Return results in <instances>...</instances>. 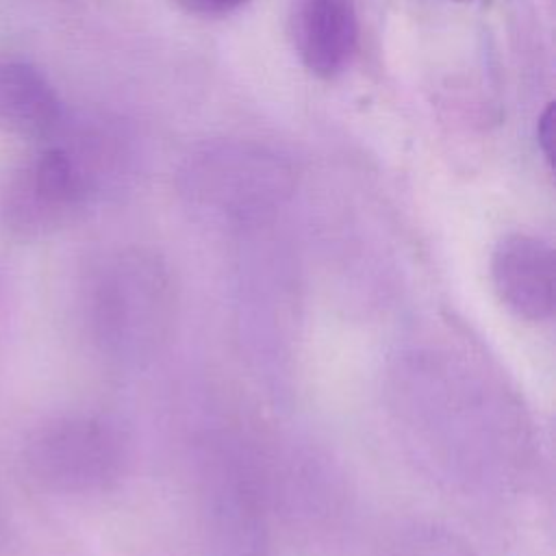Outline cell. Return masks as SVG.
<instances>
[{"label": "cell", "instance_id": "6da1fadb", "mask_svg": "<svg viewBox=\"0 0 556 556\" xmlns=\"http://www.w3.org/2000/svg\"><path fill=\"white\" fill-rule=\"evenodd\" d=\"M389 421L417 467L460 495H504L528 471L532 434L517 402L465 354L400 348L382 374Z\"/></svg>", "mask_w": 556, "mask_h": 556}, {"label": "cell", "instance_id": "7a4b0ae2", "mask_svg": "<svg viewBox=\"0 0 556 556\" xmlns=\"http://www.w3.org/2000/svg\"><path fill=\"white\" fill-rule=\"evenodd\" d=\"M80 321L109 365L141 369L167 345L178 308L167 261L146 248H119L91 263L80 282Z\"/></svg>", "mask_w": 556, "mask_h": 556}, {"label": "cell", "instance_id": "3957f363", "mask_svg": "<svg viewBox=\"0 0 556 556\" xmlns=\"http://www.w3.org/2000/svg\"><path fill=\"white\" fill-rule=\"evenodd\" d=\"M198 493L206 556H269V478L241 432L211 428L202 434Z\"/></svg>", "mask_w": 556, "mask_h": 556}, {"label": "cell", "instance_id": "277c9868", "mask_svg": "<svg viewBox=\"0 0 556 556\" xmlns=\"http://www.w3.org/2000/svg\"><path fill=\"white\" fill-rule=\"evenodd\" d=\"M241 350L274 400L293 391L302 326V278L287 256L271 250L243 258L235 280Z\"/></svg>", "mask_w": 556, "mask_h": 556}, {"label": "cell", "instance_id": "5b68a950", "mask_svg": "<svg viewBox=\"0 0 556 556\" xmlns=\"http://www.w3.org/2000/svg\"><path fill=\"white\" fill-rule=\"evenodd\" d=\"M132 445L126 428L100 413H65L30 430L22 450L26 473L56 495H96L128 471Z\"/></svg>", "mask_w": 556, "mask_h": 556}, {"label": "cell", "instance_id": "8992f818", "mask_svg": "<svg viewBox=\"0 0 556 556\" xmlns=\"http://www.w3.org/2000/svg\"><path fill=\"white\" fill-rule=\"evenodd\" d=\"M93 191L91 169L72 150L46 146L9 172L0 191V222L15 239H41L70 224Z\"/></svg>", "mask_w": 556, "mask_h": 556}, {"label": "cell", "instance_id": "52a82bcc", "mask_svg": "<svg viewBox=\"0 0 556 556\" xmlns=\"http://www.w3.org/2000/svg\"><path fill=\"white\" fill-rule=\"evenodd\" d=\"M491 282L515 317L530 324L549 321L556 308L554 248L536 235H504L491 252Z\"/></svg>", "mask_w": 556, "mask_h": 556}, {"label": "cell", "instance_id": "ba28073f", "mask_svg": "<svg viewBox=\"0 0 556 556\" xmlns=\"http://www.w3.org/2000/svg\"><path fill=\"white\" fill-rule=\"evenodd\" d=\"M287 195V180L278 169L241 163H217L189 180V200L213 222L226 226H256L267 219Z\"/></svg>", "mask_w": 556, "mask_h": 556}, {"label": "cell", "instance_id": "9c48e42d", "mask_svg": "<svg viewBox=\"0 0 556 556\" xmlns=\"http://www.w3.org/2000/svg\"><path fill=\"white\" fill-rule=\"evenodd\" d=\"M289 35L302 65L317 78L339 76L358 50L354 0H293Z\"/></svg>", "mask_w": 556, "mask_h": 556}, {"label": "cell", "instance_id": "30bf717a", "mask_svg": "<svg viewBox=\"0 0 556 556\" xmlns=\"http://www.w3.org/2000/svg\"><path fill=\"white\" fill-rule=\"evenodd\" d=\"M63 122V102L48 76L33 63L0 56V132L46 139Z\"/></svg>", "mask_w": 556, "mask_h": 556}, {"label": "cell", "instance_id": "8fae6325", "mask_svg": "<svg viewBox=\"0 0 556 556\" xmlns=\"http://www.w3.org/2000/svg\"><path fill=\"white\" fill-rule=\"evenodd\" d=\"M382 556H476V552L441 523L408 521L391 534Z\"/></svg>", "mask_w": 556, "mask_h": 556}, {"label": "cell", "instance_id": "7c38bea8", "mask_svg": "<svg viewBox=\"0 0 556 556\" xmlns=\"http://www.w3.org/2000/svg\"><path fill=\"white\" fill-rule=\"evenodd\" d=\"M182 11L198 17H224L239 11L250 0H174Z\"/></svg>", "mask_w": 556, "mask_h": 556}, {"label": "cell", "instance_id": "4fadbf2b", "mask_svg": "<svg viewBox=\"0 0 556 556\" xmlns=\"http://www.w3.org/2000/svg\"><path fill=\"white\" fill-rule=\"evenodd\" d=\"M536 137H539V146H541L545 159H552V148H554V106L552 104L539 117Z\"/></svg>", "mask_w": 556, "mask_h": 556}]
</instances>
